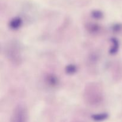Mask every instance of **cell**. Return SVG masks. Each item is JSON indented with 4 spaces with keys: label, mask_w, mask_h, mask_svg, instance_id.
Masks as SVG:
<instances>
[{
    "label": "cell",
    "mask_w": 122,
    "mask_h": 122,
    "mask_svg": "<svg viewBox=\"0 0 122 122\" xmlns=\"http://www.w3.org/2000/svg\"><path fill=\"white\" fill-rule=\"evenodd\" d=\"M47 85L51 87H56L58 85L59 80L56 75L53 74H48L45 78Z\"/></svg>",
    "instance_id": "277c9868"
},
{
    "label": "cell",
    "mask_w": 122,
    "mask_h": 122,
    "mask_svg": "<svg viewBox=\"0 0 122 122\" xmlns=\"http://www.w3.org/2000/svg\"><path fill=\"white\" fill-rule=\"evenodd\" d=\"M108 117V115L107 113H100V114H94V115H92V117L93 120H95V121L100 122L106 120Z\"/></svg>",
    "instance_id": "52a82bcc"
},
{
    "label": "cell",
    "mask_w": 122,
    "mask_h": 122,
    "mask_svg": "<svg viewBox=\"0 0 122 122\" xmlns=\"http://www.w3.org/2000/svg\"><path fill=\"white\" fill-rule=\"evenodd\" d=\"M28 111L23 104H18L14 107L11 116L10 122H27Z\"/></svg>",
    "instance_id": "3957f363"
},
{
    "label": "cell",
    "mask_w": 122,
    "mask_h": 122,
    "mask_svg": "<svg viewBox=\"0 0 122 122\" xmlns=\"http://www.w3.org/2000/svg\"><path fill=\"white\" fill-rule=\"evenodd\" d=\"M5 53L8 60L14 65H20L22 61L21 48L19 42L12 41L7 44L5 47Z\"/></svg>",
    "instance_id": "7a4b0ae2"
},
{
    "label": "cell",
    "mask_w": 122,
    "mask_h": 122,
    "mask_svg": "<svg viewBox=\"0 0 122 122\" xmlns=\"http://www.w3.org/2000/svg\"><path fill=\"white\" fill-rule=\"evenodd\" d=\"M91 14L93 17L97 19H100L103 17V13L100 10H94Z\"/></svg>",
    "instance_id": "9c48e42d"
},
{
    "label": "cell",
    "mask_w": 122,
    "mask_h": 122,
    "mask_svg": "<svg viewBox=\"0 0 122 122\" xmlns=\"http://www.w3.org/2000/svg\"><path fill=\"white\" fill-rule=\"evenodd\" d=\"M21 25H22V20L19 17L13 18L9 22V27L13 30H17L20 28Z\"/></svg>",
    "instance_id": "5b68a950"
},
{
    "label": "cell",
    "mask_w": 122,
    "mask_h": 122,
    "mask_svg": "<svg viewBox=\"0 0 122 122\" xmlns=\"http://www.w3.org/2000/svg\"><path fill=\"white\" fill-rule=\"evenodd\" d=\"M77 71V67L76 66L73 64H70V65L67 66L66 67V72L69 75H72L75 73Z\"/></svg>",
    "instance_id": "ba28073f"
},
{
    "label": "cell",
    "mask_w": 122,
    "mask_h": 122,
    "mask_svg": "<svg viewBox=\"0 0 122 122\" xmlns=\"http://www.w3.org/2000/svg\"><path fill=\"white\" fill-rule=\"evenodd\" d=\"M112 48H110V53L111 54H114L117 52L118 50H119V41H118L117 39H116V38H112Z\"/></svg>",
    "instance_id": "8992f818"
},
{
    "label": "cell",
    "mask_w": 122,
    "mask_h": 122,
    "mask_svg": "<svg viewBox=\"0 0 122 122\" xmlns=\"http://www.w3.org/2000/svg\"><path fill=\"white\" fill-rule=\"evenodd\" d=\"M85 102L90 106H98L104 100L103 91L97 83H90L85 86L83 93Z\"/></svg>",
    "instance_id": "6da1fadb"
}]
</instances>
